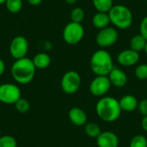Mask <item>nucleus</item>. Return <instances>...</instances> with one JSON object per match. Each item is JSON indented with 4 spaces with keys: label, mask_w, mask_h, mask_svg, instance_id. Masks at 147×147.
Returning a JSON list of instances; mask_svg holds the SVG:
<instances>
[{
    "label": "nucleus",
    "mask_w": 147,
    "mask_h": 147,
    "mask_svg": "<svg viewBox=\"0 0 147 147\" xmlns=\"http://www.w3.org/2000/svg\"><path fill=\"white\" fill-rule=\"evenodd\" d=\"M92 3L97 12L103 13H109L111 8L114 6L113 0H92Z\"/></svg>",
    "instance_id": "6ab92c4d"
},
{
    "label": "nucleus",
    "mask_w": 147,
    "mask_h": 147,
    "mask_svg": "<svg viewBox=\"0 0 147 147\" xmlns=\"http://www.w3.org/2000/svg\"><path fill=\"white\" fill-rule=\"evenodd\" d=\"M119 39V34L115 28L107 27L100 29L96 35V43L102 48H107L115 45Z\"/></svg>",
    "instance_id": "0eeeda50"
},
{
    "label": "nucleus",
    "mask_w": 147,
    "mask_h": 147,
    "mask_svg": "<svg viewBox=\"0 0 147 147\" xmlns=\"http://www.w3.org/2000/svg\"><path fill=\"white\" fill-rule=\"evenodd\" d=\"M129 147H147V139L146 136L139 134L132 138Z\"/></svg>",
    "instance_id": "b1692460"
},
{
    "label": "nucleus",
    "mask_w": 147,
    "mask_h": 147,
    "mask_svg": "<svg viewBox=\"0 0 147 147\" xmlns=\"http://www.w3.org/2000/svg\"><path fill=\"white\" fill-rule=\"evenodd\" d=\"M96 112L98 117L105 122H114L121 115L119 101L112 96H102L96 104Z\"/></svg>",
    "instance_id": "f257e3e1"
},
{
    "label": "nucleus",
    "mask_w": 147,
    "mask_h": 147,
    "mask_svg": "<svg viewBox=\"0 0 147 147\" xmlns=\"http://www.w3.org/2000/svg\"><path fill=\"white\" fill-rule=\"evenodd\" d=\"M144 51H145V53L147 54V43L146 45V47H145V50H144Z\"/></svg>",
    "instance_id": "72a5a7b5"
},
{
    "label": "nucleus",
    "mask_w": 147,
    "mask_h": 147,
    "mask_svg": "<svg viewBox=\"0 0 147 147\" xmlns=\"http://www.w3.org/2000/svg\"><path fill=\"white\" fill-rule=\"evenodd\" d=\"M5 2H6V0H0V4H3V3H5Z\"/></svg>",
    "instance_id": "473e14b6"
},
{
    "label": "nucleus",
    "mask_w": 147,
    "mask_h": 147,
    "mask_svg": "<svg viewBox=\"0 0 147 147\" xmlns=\"http://www.w3.org/2000/svg\"><path fill=\"white\" fill-rule=\"evenodd\" d=\"M84 34L85 31L82 23L71 21L65 26L62 36L65 43L69 45H77L84 39Z\"/></svg>",
    "instance_id": "39448f33"
},
{
    "label": "nucleus",
    "mask_w": 147,
    "mask_h": 147,
    "mask_svg": "<svg viewBox=\"0 0 147 147\" xmlns=\"http://www.w3.org/2000/svg\"><path fill=\"white\" fill-rule=\"evenodd\" d=\"M2 137V134H1V131H0V138Z\"/></svg>",
    "instance_id": "f704fd0d"
},
{
    "label": "nucleus",
    "mask_w": 147,
    "mask_h": 147,
    "mask_svg": "<svg viewBox=\"0 0 147 147\" xmlns=\"http://www.w3.org/2000/svg\"><path fill=\"white\" fill-rule=\"evenodd\" d=\"M146 8H147V0H146Z\"/></svg>",
    "instance_id": "c9c22d12"
},
{
    "label": "nucleus",
    "mask_w": 147,
    "mask_h": 147,
    "mask_svg": "<svg viewBox=\"0 0 147 147\" xmlns=\"http://www.w3.org/2000/svg\"><path fill=\"white\" fill-rule=\"evenodd\" d=\"M92 24L97 29H102L110 24V19L108 13L97 12L92 17Z\"/></svg>",
    "instance_id": "dca6fc26"
},
{
    "label": "nucleus",
    "mask_w": 147,
    "mask_h": 147,
    "mask_svg": "<svg viewBox=\"0 0 147 147\" xmlns=\"http://www.w3.org/2000/svg\"><path fill=\"white\" fill-rule=\"evenodd\" d=\"M84 17H85V12L80 7H76V8L72 9V10L71 11V22H78V23H82Z\"/></svg>",
    "instance_id": "4be33fe9"
},
{
    "label": "nucleus",
    "mask_w": 147,
    "mask_h": 147,
    "mask_svg": "<svg viewBox=\"0 0 147 147\" xmlns=\"http://www.w3.org/2000/svg\"><path fill=\"white\" fill-rule=\"evenodd\" d=\"M36 69H46L51 65V57L47 53H38L32 59Z\"/></svg>",
    "instance_id": "f3484780"
},
{
    "label": "nucleus",
    "mask_w": 147,
    "mask_h": 147,
    "mask_svg": "<svg viewBox=\"0 0 147 147\" xmlns=\"http://www.w3.org/2000/svg\"><path fill=\"white\" fill-rule=\"evenodd\" d=\"M120 107L122 111L126 112H133L136 109H138L139 101L133 95H126L122 96L120 101Z\"/></svg>",
    "instance_id": "2eb2a0df"
},
{
    "label": "nucleus",
    "mask_w": 147,
    "mask_h": 147,
    "mask_svg": "<svg viewBox=\"0 0 147 147\" xmlns=\"http://www.w3.org/2000/svg\"><path fill=\"white\" fill-rule=\"evenodd\" d=\"M108 78L111 83V85L117 87V88L124 87L127 84V81H128L127 75L125 73V71L115 67H114L113 70L109 72V74L108 75Z\"/></svg>",
    "instance_id": "ddd939ff"
},
{
    "label": "nucleus",
    "mask_w": 147,
    "mask_h": 147,
    "mask_svg": "<svg viewBox=\"0 0 147 147\" xmlns=\"http://www.w3.org/2000/svg\"><path fill=\"white\" fill-rule=\"evenodd\" d=\"M96 140L98 147H118L120 143L118 136L111 131L102 132Z\"/></svg>",
    "instance_id": "f8f14e48"
},
{
    "label": "nucleus",
    "mask_w": 147,
    "mask_h": 147,
    "mask_svg": "<svg viewBox=\"0 0 147 147\" xmlns=\"http://www.w3.org/2000/svg\"><path fill=\"white\" fill-rule=\"evenodd\" d=\"M28 40L24 36L17 35L14 37L9 43V54L15 60L25 58L28 54Z\"/></svg>",
    "instance_id": "1a4fd4ad"
},
{
    "label": "nucleus",
    "mask_w": 147,
    "mask_h": 147,
    "mask_svg": "<svg viewBox=\"0 0 147 147\" xmlns=\"http://www.w3.org/2000/svg\"><path fill=\"white\" fill-rule=\"evenodd\" d=\"M140 53L135 52L132 49H126L121 51L117 55V62L126 67H130L135 65L140 61Z\"/></svg>",
    "instance_id": "9b49d317"
},
{
    "label": "nucleus",
    "mask_w": 147,
    "mask_h": 147,
    "mask_svg": "<svg viewBox=\"0 0 147 147\" xmlns=\"http://www.w3.org/2000/svg\"><path fill=\"white\" fill-rule=\"evenodd\" d=\"M109 16L110 23H112L116 28L127 29L134 22V15L131 9L123 4H114L111 9L109 11Z\"/></svg>",
    "instance_id": "20e7f679"
},
{
    "label": "nucleus",
    "mask_w": 147,
    "mask_h": 147,
    "mask_svg": "<svg viewBox=\"0 0 147 147\" xmlns=\"http://www.w3.org/2000/svg\"><path fill=\"white\" fill-rule=\"evenodd\" d=\"M90 69L96 76H108L114 68L111 54L102 48L96 51L90 59Z\"/></svg>",
    "instance_id": "7ed1b4c3"
},
{
    "label": "nucleus",
    "mask_w": 147,
    "mask_h": 147,
    "mask_svg": "<svg viewBox=\"0 0 147 147\" xmlns=\"http://www.w3.org/2000/svg\"><path fill=\"white\" fill-rule=\"evenodd\" d=\"M36 68L33 60L28 57L16 59L11 65L10 73L14 80L20 84H28L33 81Z\"/></svg>",
    "instance_id": "f03ea898"
},
{
    "label": "nucleus",
    "mask_w": 147,
    "mask_h": 147,
    "mask_svg": "<svg viewBox=\"0 0 147 147\" xmlns=\"http://www.w3.org/2000/svg\"><path fill=\"white\" fill-rule=\"evenodd\" d=\"M135 77L139 80L147 79V64H140L135 68Z\"/></svg>",
    "instance_id": "a878e982"
},
{
    "label": "nucleus",
    "mask_w": 147,
    "mask_h": 147,
    "mask_svg": "<svg viewBox=\"0 0 147 147\" xmlns=\"http://www.w3.org/2000/svg\"><path fill=\"white\" fill-rule=\"evenodd\" d=\"M20 88L10 83L0 84V102L4 104H15L22 96Z\"/></svg>",
    "instance_id": "6e6552de"
},
{
    "label": "nucleus",
    "mask_w": 147,
    "mask_h": 147,
    "mask_svg": "<svg viewBox=\"0 0 147 147\" xmlns=\"http://www.w3.org/2000/svg\"><path fill=\"white\" fill-rule=\"evenodd\" d=\"M4 4L8 11L12 14L19 13L23 6L22 0H6Z\"/></svg>",
    "instance_id": "412c9836"
},
{
    "label": "nucleus",
    "mask_w": 147,
    "mask_h": 147,
    "mask_svg": "<svg viewBox=\"0 0 147 147\" xmlns=\"http://www.w3.org/2000/svg\"><path fill=\"white\" fill-rule=\"evenodd\" d=\"M68 118L73 125L78 126V127L85 126V124L87 123V120H88L86 113L82 109L78 108V107L71 108L69 110Z\"/></svg>",
    "instance_id": "4468645a"
},
{
    "label": "nucleus",
    "mask_w": 147,
    "mask_h": 147,
    "mask_svg": "<svg viewBox=\"0 0 147 147\" xmlns=\"http://www.w3.org/2000/svg\"><path fill=\"white\" fill-rule=\"evenodd\" d=\"M111 87L108 76H96L90 84V92L95 96H105Z\"/></svg>",
    "instance_id": "9d476101"
},
{
    "label": "nucleus",
    "mask_w": 147,
    "mask_h": 147,
    "mask_svg": "<svg viewBox=\"0 0 147 147\" xmlns=\"http://www.w3.org/2000/svg\"><path fill=\"white\" fill-rule=\"evenodd\" d=\"M138 109L143 116H147V99L144 98L138 104Z\"/></svg>",
    "instance_id": "cd10ccee"
},
{
    "label": "nucleus",
    "mask_w": 147,
    "mask_h": 147,
    "mask_svg": "<svg viewBox=\"0 0 147 147\" xmlns=\"http://www.w3.org/2000/svg\"><path fill=\"white\" fill-rule=\"evenodd\" d=\"M81 76L78 72L75 71H66L60 82V86L62 90L68 95H72L76 93L81 86Z\"/></svg>",
    "instance_id": "423d86ee"
},
{
    "label": "nucleus",
    "mask_w": 147,
    "mask_h": 147,
    "mask_svg": "<svg viewBox=\"0 0 147 147\" xmlns=\"http://www.w3.org/2000/svg\"><path fill=\"white\" fill-rule=\"evenodd\" d=\"M140 34L147 40V16H146L140 24Z\"/></svg>",
    "instance_id": "bb28decb"
},
{
    "label": "nucleus",
    "mask_w": 147,
    "mask_h": 147,
    "mask_svg": "<svg viewBox=\"0 0 147 147\" xmlns=\"http://www.w3.org/2000/svg\"><path fill=\"white\" fill-rule=\"evenodd\" d=\"M147 43V40L140 34H136L134 36H133L130 40L129 42V46H130V49L135 51V52H142L145 50L146 45Z\"/></svg>",
    "instance_id": "a211bd4d"
},
{
    "label": "nucleus",
    "mask_w": 147,
    "mask_h": 147,
    "mask_svg": "<svg viewBox=\"0 0 147 147\" xmlns=\"http://www.w3.org/2000/svg\"><path fill=\"white\" fill-rule=\"evenodd\" d=\"M84 131H85V134L89 137L93 138V139H96L100 135V134L102 133L99 125L96 124V122L86 123L85 127H84Z\"/></svg>",
    "instance_id": "aec40b11"
},
{
    "label": "nucleus",
    "mask_w": 147,
    "mask_h": 147,
    "mask_svg": "<svg viewBox=\"0 0 147 147\" xmlns=\"http://www.w3.org/2000/svg\"><path fill=\"white\" fill-rule=\"evenodd\" d=\"M0 147H17L16 140L10 135H3L0 138Z\"/></svg>",
    "instance_id": "393cba45"
},
{
    "label": "nucleus",
    "mask_w": 147,
    "mask_h": 147,
    "mask_svg": "<svg viewBox=\"0 0 147 147\" xmlns=\"http://www.w3.org/2000/svg\"><path fill=\"white\" fill-rule=\"evenodd\" d=\"M27 1L32 6H37V5L40 4L43 0H27Z\"/></svg>",
    "instance_id": "7c9ffc66"
},
{
    "label": "nucleus",
    "mask_w": 147,
    "mask_h": 147,
    "mask_svg": "<svg viewBox=\"0 0 147 147\" xmlns=\"http://www.w3.org/2000/svg\"><path fill=\"white\" fill-rule=\"evenodd\" d=\"M14 105H15V108L17 110V112H19L21 114H26L30 109V103L25 98L21 97Z\"/></svg>",
    "instance_id": "5701e85b"
},
{
    "label": "nucleus",
    "mask_w": 147,
    "mask_h": 147,
    "mask_svg": "<svg viewBox=\"0 0 147 147\" xmlns=\"http://www.w3.org/2000/svg\"><path fill=\"white\" fill-rule=\"evenodd\" d=\"M65 3H66L67 4L73 5L74 3H77V1H78V0H65Z\"/></svg>",
    "instance_id": "2f4dec72"
},
{
    "label": "nucleus",
    "mask_w": 147,
    "mask_h": 147,
    "mask_svg": "<svg viewBox=\"0 0 147 147\" xmlns=\"http://www.w3.org/2000/svg\"><path fill=\"white\" fill-rule=\"evenodd\" d=\"M4 71H5V63L2 59H0V77L4 73Z\"/></svg>",
    "instance_id": "c756f323"
},
{
    "label": "nucleus",
    "mask_w": 147,
    "mask_h": 147,
    "mask_svg": "<svg viewBox=\"0 0 147 147\" xmlns=\"http://www.w3.org/2000/svg\"><path fill=\"white\" fill-rule=\"evenodd\" d=\"M141 127L143 130L147 133V116H143V119L141 121Z\"/></svg>",
    "instance_id": "c85d7f7f"
}]
</instances>
